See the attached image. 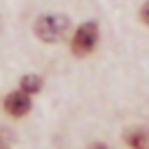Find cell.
<instances>
[{
	"label": "cell",
	"instance_id": "cell-5",
	"mask_svg": "<svg viewBox=\"0 0 149 149\" xmlns=\"http://www.w3.org/2000/svg\"><path fill=\"white\" fill-rule=\"evenodd\" d=\"M40 88H42V77H37V74H26V77L21 79V91H23V93L33 95V93H37Z\"/></svg>",
	"mask_w": 149,
	"mask_h": 149
},
{
	"label": "cell",
	"instance_id": "cell-8",
	"mask_svg": "<svg viewBox=\"0 0 149 149\" xmlns=\"http://www.w3.org/2000/svg\"><path fill=\"white\" fill-rule=\"evenodd\" d=\"M88 149H109V147H105V144H93V147H88Z\"/></svg>",
	"mask_w": 149,
	"mask_h": 149
},
{
	"label": "cell",
	"instance_id": "cell-2",
	"mask_svg": "<svg viewBox=\"0 0 149 149\" xmlns=\"http://www.w3.org/2000/svg\"><path fill=\"white\" fill-rule=\"evenodd\" d=\"M95 44H98V26L93 21L81 23L72 37V54L74 56H88L95 49Z\"/></svg>",
	"mask_w": 149,
	"mask_h": 149
},
{
	"label": "cell",
	"instance_id": "cell-7",
	"mask_svg": "<svg viewBox=\"0 0 149 149\" xmlns=\"http://www.w3.org/2000/svg\"><path fill=\"white\" fill-rule=\"evenodd\" d=\"M7 144H9V137H7V133H0V149H7Z\"/></svg>",
	"mask_w": 149,
	"mask_h": 149
},
{
	"label": "cell",
	"instance_id": "cell-3",
	"mask_svg": "<svg viewBox=\"0 0 149 149\" xmlns=\"http://www.w3.org/2000/svg\"><path fill=\"white\" fill-rule=\"evenodd\" d=\"M5 112L12 114V116H23L30 112V98L28 93L23 91H12L7 98H5Z\"/></svg>",
	"mask_w": 149,
	"mask_h": 149
},
{
	"label": "cell",
	"instance_id": "cell-1",
	"mask_svg": "<svg viewBox=\"0 0 149 149\" xmlns=\"http://www.w3.org/2000/svg\"><path fill=\"white\" fill-rule=\"evenodd\" d=\"M70 30V21L63 14H44L35 21V35L44 44H56L61 42Z\"/></svg>",
	"mask_w": 149,
	"mask_h": 149
},
{
	"label": "cell",
	"instance_id": "cell-4",
	"mask_svg": "<svg viewBox=\"0 0 149 149\" xmlns=\"http://www.w3.org/2000/svg\"><path fill=\"white\" fill-rule=\"evenodd\" d=\"M123 140L130 149H149V130L147 128H128Z\"/></svg>",
	"mask_w": 149,
	"mask_h": 149
},
{
	"label": "cell",
	"instance_id": "cell-6",
	"mask_svg": "<svg viewBox=\"0 0 149 149\" xmlns=\"http://www.w3.org/2000/svg\"><path fill=\"white\" fill-rule=\"evenodd\" d=\"M140 16H142V21H144V23L149 26V0H147V2L142 5V12H140Z\"/></svg>",
	"mask_w": 149,
	"mask_h": 149
}]
</instances>
